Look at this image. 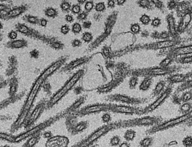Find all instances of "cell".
<instances>
[{"mask_svg": "<svg viewBox=\"0 0 192 147\" xmlns=\"http://www.w3.org/2000/svg\"><path fill=\"white\" fill-rule=\"evenodd\" d=\"M190 91H191V92L192 93V88H191V90H190Z\"/></svg>", "mask_w": 192, "mask_h": 147, "instance_id": "obj_58", "label": "cell"}, {"mask_svg": "<svg viewBox=\"0 0 192 147\" xmlns=\"http://www.w3.org/2000/svg\"><path fill=\"white\" fill-rule=\"evenodd\" d=\"M179 110L183 114L189 113L192 110V104L190 102L184 103L181 105Z\"/></svg>", "mask_w": 192, "mask_h": 147, "instance_id": "obj_15", "label": "cell"}, {"mask_svg": "<svg viewBox=\"0 0 192 147\" xmlns=\"http://www.w3.org/2000/svg\"><path fill=\"white\" fill-rule=\"evenodd\" d=\"M110 115L107 113L103 115L102 117L103 121L106 123L109 122L110 121Z\"/></svg>", "mask_w": 192, "mask_h": 147, "instance_id": "obj_38", "label": "cell"}, {"mask_svg": "<svg viewBox=\"0 0 192 147\" xmlns=\"http://www.w3.org/2000/svg\"><path fill=\"white\" fill-rule=\"evenodd\" d=\"M30 8L29 5L27 4L13 7L10 11L7 12L2 20L8 21L17 18L28 11Z\"/></svg>", "mask_w": 192, "mask_h": 147, "instance_id": "obj_3", "label": "cell"}, {"mask_svg": "<svg viewBox=\"0 0 192 147\" xmlns=\"http://www.w3.org/2000/svg\"><path fill=\"white\" fill-rule=\"evenodd\" d=\"M170 61V60L169 59H166L163 62H162V66H166L168 64H169Z\"/></svg>", "mask_w": 192, "mask_h": 147, "instance_id": "obj_49", "label": "cell"}, {"mask_svg": "<svg viewBox=\"0 0 192 147\" xmlns=\"http://www.w3.org/2000/svg\"><path fill=\"white\" fill-rule=\"evenodd\" d=\"M160 23V20L158 19H155L153 21V24L155 26H157Z\"/></svg>", "mask_w": 192, "mask_h": 147, "instance_id": "obj_51", "label": "cell"}, {"mask_svg": "<svg viewBox=\"0 0 192 147\" xmlns=\"http://www.w3.org/2000/svg\"><path fill=\"white\" fill-rule=\"evenodd\" d=\"M178 142L176 140H172L170 142L168 143L167 144L166 146L165 147H170L171 146H177L178 145Z\"/></svg>", "mask_w": 192, "mask_h": 147, "instance_id": "obj_37", "label": "cell"}, {"mask_svg": "<svg viewBox=\"0 0 192 147\" xmlns=\"http://www.w3.org/2000/svg\"><path fill=\"white\" fill-rule=\"evenodd\" d=\"M125 1L124 0H123V1H118V2L120 4H123L124 2Z\"/></svg>", "mask_w": 192, "mask_h": 147, "instance_id": "obj_57", "label": "cell"}, {"mask_svg": "<svg viewBox=\"0 0 192 147\" xmlns=\"http://www.w3.org/2000/svg\"><path fill=\"white\" fill-rule=\"evenodd\" d=\"M177 55H184L192 53V45L177 49L175 51Z\"/></svg>", "mask_w": 192, "mask_h": 147, "instance_id": "obj_19", "label": "cell"}, {"mask_svg": "<svg viewBox=\"0 0 192 147\" xmlns=\"http://www.w3.org/2000/svg\"><path fill=\"white\" fill-rule=\"evenodd\" d=\"M141 21H142L143 23H148L149 21H150V18H149V17H147V16L144 15L141 18Z\"/></svg>", "mask_w": 192, "mask_h": 147, "instance_id": "obj_41", "label": "cell"}, {"mask_svg": "<svg viewBox=\"0 0 192 147\" xmlns=\"http://www.w3.org/2000/svg\"><path fill=\"white\" fill-rule=\"evenodd\" d=\"M30 57L31 58L34 59H37L39 58V52L36 49H34L31 51L29 52Z\"/></svg>", "mask_w": 192, "mask_h": 147, "instance_id": "obj_29", "label": "cell"}, {"mask_svg": "<svg viewBox=\"0 0 192 147\" xmlns=\"http://www.w3.org/2000/svg\"><path fill=\"white\" fill-rule=\"evenodd\" d=\"M149 81H145L143 82V83L142 84V88H144V89H147L149 86Z\"/></svg>", "mask_w": 192, "mask_h": 147, "instance_id": "obj_45", "label": "cell"}, {"mask_svg": "<svg viewBox=\"0 0 192 147\" xmlns=\"http://www.w3.org/2000/svg\"><path fill=\"white\" fill-rule=\"evenodd\" d=\"M5 46L10 49H18L28 47V41L24 39L11 40L5 44Z\"/></svg>", "mask_w": 192, "mask_h": 147, "instance_id": "obj_5", "label": "cell"}, {"mask_svg": "<svg viewBox=\"0 0 192 147\" xmlns=\"http://www.w3.org/2000/svg\"><path fill=\"white\" fill-rule=\"evenodd\" d=\"M83 74V71L80 70L74 74L69 81L66 83V84L63 86V88L61 89V91L53 96L51 101V104H55L59 101L70 89H71V88L77 83L78 81L80 79Z\"/></svg>", "mask_w": 192, "mask_h": 147, "instance_id": "obj_2", "label": "cell"}, {"mask_svg": "<svg viewBox=\"0 0 192 147\" xmlns=\"http://www.w3.org/2000/svg\"><path fill=\"white\" fill-rule=\"evenodd\" d=\"M169 71L167 69H153L152 71V73L156 75H163L169 73Z\"/></svg>", "mask_w": 192, "mask_h": 147, "instance_id": "obj_27", "label": "cell"}, {"mask_svg": "<svg viewBox=\"0 0 192 147\" xmlns=\"http://www.w3.org/2000/svg\"><path fill=\"white\" fill-rule=\"evenodd\" d=\"M22 20L25 22L31 24L40 26V19L36 16L26 14L22 17Z\"/></svg>", "mask_w": 192, "mask_h": 147, "instance_id": "obj_9", "label": "cell"}, {"mask_svg": "<svg viewBox=\"0 0 192 147\" xmlns=\"http://www.w3.org/2000/svg\"><path fill=\"white\" fill-rule=\"evenodd\" d=\"M108 130H109V128L107 127H105L101 128L99 130L96 131L94 133L92 134L91 136L84 143L83 146H86L94 142L95 140L99 138L103 134L106 133Z\"/></svg>", "mask_w": 192, "mask_h": 147, "instance_id": "obj_6", "label": "cell"}, {"mask_svg": "<svg viewBox=\"0 0 192 147\" xmlns=\"http://www.w3.org/2000/svg\"><path fill=\"white\" fill-rule=\"evenodd\" d=\"M1 137H3V138L7 139L11 141H12L13 140V139L12 137H9L8 136L4 135V134L2 135V134H1Z\"/></svg>", "mask_w": 192, "mask_h": 147, "instance_id": "obj_47", "label": "cell"}, {"mask_svg": "<svg viewBox=\"0 0 192 147\" xmlns=\"http://www.w3.org/2000/svg\"><path fill=\"white\" fill-rule=\"evenodd\" d=\"M109 5L110 6H112L114 4V3L113 1H111L110 2H109Z\"/></svg>", "mask_w": 192, "mask_h": 147, "instance_id": "obj_55", "label": "cell"}, {"mask_svg": "<svg viewBox=\"0 0 192 147\" xmlns=\"http://www.w3.org/2000/svg\"><path fill=\"white\" fill-rule=\"evenodd\" d=\"M191 76L192 77V73L191 74Z\"/></svg>", "mask_w": 192, "mask_h": 147, "instance_id": "obj_59", "label": "cell"}, {"mask_svg": "<svg viewBox=\"0 0 192 147\" xmlns=\"http://www.w3.org/2000/svg\"><path fill=\"white\" fill-rule=\"evenodd\" d=\"M104 8V5L102 3L98 4L96 6L97 10L99 11H102Z\"/></svg>", "mask_w": 192, "mask_h": 147, "instance_id": "obj_40", "label": "cell"}, {"mask_svg": "<svg viewBox=\"0 0 192 147\" xmlns=\"http://www.w3.org/2000/svg\"><path fill=\"white\" fill-rule=\"evenodd\" d=\"M148 1H142L141 2V4L142 5L145 6L147 5Z\"/></svg>", "mask_w": 192, "mask_h": 147, "instance_id": "obj_52", "label": "cell"}, {"mask_svg": "<svg viewBox=\"0 0 192 147\" xmlns=\"http://www.w3.org/2000/svg\"><path fill=\"white\" fill-rule=\"evenodd\" d=\"M136 136V133L132 129L126 131L125 134V138L127 140L131 141L133 140Z\"/></svg>", "mask_w": 192, "mask_h": 147, "instance_id": "obj_24", "label": "cell"}, {"mask_svg": "<svg viewBox=\"0 0 192 147\" xmlns=\"http://www.w3.org/2000/svg\"><path fill=\"white\" fill-rule=\"evenodd\" d=\"M153 140L150 137L144 139L141 142V145L143 147H149L152 145Z\"/></svg>", "mask_w": 192, "mask_h": 147, "instance_id": "obj_26", "label": "cell"}, {"mask_svg": "<svg viewBox=\"0 0 192 147\" xmlns=\"http://www.w3.org/2000/svg\"><path fill=\"white\" fill-rule=\"evenodd\" d=\"M86 17V15L84 13H82L79 14L77 17V19L79 20H82L84 19Z\"/></svg>", "mask_w": 192, "mask_h": 147, "instance_id": "obj_43", "label": "cell"}, {"mask_svg": "<svg viewBox=\"0 0 192 147\" xmlns=\"http://www.w3.org/2000/svg\"><path fill=\"white\" fill-rule=\"evenodd\" d=\"M182 144L185 147H192V137L187 136L184 138L182 141Z\"/></svg>", "mask_w": 192, "mask_h": 147, "instance_id": "obj_23", "label": "cell"}, {"mask_svg": "<svg viewBox=\"0 0 192 147\" xmlns=\"http://www.w3.org/2000/svg\"><path fill=\"white\" fill-rule=\"evenodd\" d=\"M85 61V59L83 58H80V59L71 61L70 62L65 65L62 68L61 72H70L76 67H77L78 66L83 63Z\"/></svg>", "mask_w": 192, "mask_h": 147, "instance_id": "obj_7", "label": "cell"}, {"mask_svg": "<svg viewBox=\"0 0 192 147\" xmlns=\"http://www.w3.org/2000/svg\"><path fill=\"white\" fill-rule=\"evenodd\" d=\"M47 21L44 18L40 19V26L42 27H45L47 24Z\"/></svg>", "mask_w": 192, "mask_h": 147, "instance_id": "obj_39", "label": "cell"}, {"mask_svg": "<svg viewBox=\"0 0 192 147\" xmlns=\"http://www.w3.org/2000/svg\"><path fill=\"white\" fill-rule=\"evenodd\" d=\"M91 26V23L89 21H86L84 22L83 24V26L86 28H89Z\"/></svg>", "mask_w": 192, "mask_h": 147, "instance_id": "obj_46", "label": "cell"}, {"mask_svg": "<svg viewBox=\"0 0 192 147\" xmlns=\"http://www.w3.org/2000/svg\"><path fill=\"white\" fill-rule=\"evenodd\" d=\"M49 46L55 50H62L64 49L65 45L59 39L54 41L49 44Z\"/></svg>", "mask_w": 192, "mask_h": 147, "instance_id": "obj_16", "label": "cell"}, {"mask_svg": "<svg viewBox=\"0 0 192 147\" xmlns=\"http://www.w3.org/2000/svg\"><path fill=\"white\" fill-rule=\"evenodd\" d=\"M104 53L105 54V55H107L109 53V50H108L107 49H104Z\"/></svg>", "mask_w": 192, "mask_h": 147, "instance_id": "obj_53", "label": "cell"}, {"mask_svg": "<svg viewBox=\"0 0 192 147\" xmlns=\"http://www.w3.org/2000/svg\"><path fill=\"white\" fill-rule=\"evenodd\" d=\"M187 126L188 127H192V118L189 120L187 123H186Z\"/></svg>", "mask_w": 192, "mask_h": 147, "instance_id": "obj_50", "label": "cell"}, {"mask_svg": "<svg viewBox=\"0 0 192 147\" xmlns=\"http://www.w3.org/2000/svg\"><path fill=\"white\" fill-rule=\"evenodd\" d=\"M72 7L71 2L67 1H62L60 5L62 11L67 14L71 12Z\"/></svg>", "mask_w": 192, "mask_h": 147, "instance_id": "obj_14", "label": "cell"}, {"mask_svg": "<svg viewBox=\"0 0 192 147\" xmlns=\"http://www.w3.org/2000/svg\"><path fill=\"white\" fill-rule=\"evenodd\" d=\"M44 14L49 18L55 19L59 15L58 9L52 7L46 8L44 10Z\"/></svg>", "mask_w": 192, "mask_h": 147, "instance_id": "obj_11", "label": "cell"}, {"mask_svg": "<svg viewBox=\"0 0 192 147\" xmlns=\"http://www.w3.org/2000/svg\"><path fill=\"white\" fill-rule=\"evenodd\" d=\"M172 92V88L170 87H168L165 89L160 95L154 102L149 107L148 110L151 112L156 110L158 107L161 106L164 103L166 99L170 96Z\"/></svg>", "mask_w": 192, "mask_h": 147, "instance_id": "obj_4", "label": "cell"}, {"mask_svg": "<svg viewBox=\"0 0 192 147\" xmlns=\"http://www.w3.org/2000/svg\"><path fill=\"white\" fill-rule=\"evenodd\" d=\"M82 27L78 23H74L72 26V32L74 34H79L81 31Z\"/></svg>", "mask_w": 192, "mask_h": 147, "instance_id": "obj_28", "label": "cell"}, {"mask_svg": "<svg viewBox=\"0 0 192 147\" xmlns=\"http://www.w3.org/2000/svg\"><path fill=\"white\" fill-rule=\"evenodd\" d=\"M85 1H84V0H83V1H78V2L79 4H83L85 2Z\"/></svg>", "mask_w": 192, "mask_h": 147, "instance_id": "obj_56", "label": "cell"}, {"mask_svg": "<svg viewBox=\"0 0 192 147\" xmlns=\"http://www.w3.org/2000/svg\"><path fill=\"white\" fill-rule=\"evenodd\" d=\"M186 78L187 77L184 75L177 74L170 77L168 80L171 83H176L185 81Z\"/></svg>", "mask_w": 192, "mask_h": 147, "instance_id": "obj_13", "label": "cell"}, {"mask_svg": "<svg viewBox=\"0 0 192 147\" xmlns=\"http://www.w3.org/2000/svg\"><path fill=\"white\" fill-rule=\"evenodd\" d=\"M8 67L7 72H12L17 70V66L18 65V62L17 58L14 55L9 57L8 59Z\"/></svg>", "mask_w": 192, "mask_h": 147, "instance_id": "obj_8", "label": "cell"}, {"mask_svg": "<svg viewBox=\"0 0 192 147\" xmlns=\"http://www.w3.org/2000/svg\"><path fill=\"white\" fill-rule=\"evenodd\" d=\"M182 103L189 102L192 99V93L191 91H185L181 96Z\"/></svg>", "mask_w": 192, "mask_h": 147, "instance_id": "obj_20", "label": "cell"}, {"mask_svg": "<svg viewBox=\"0 0 192 147\" xmlns=\"http://www.w3.org/2000/svg\"><path fill=\"white\" fill-rule=\"evenodd\" d=\"M192 118V110L189 113L183 114L181 116L164 122L152 128V133L167 130L176 126L185 124Z\"/></svg>", "mask_w": 192, "mask_h": 147, "instance_id": "obj_1", "label": "cell"}, {"mask_svg": "<svg viewBox=\"0 0 192 147\" xmlns=\"http://www.w3.org/2000/svg\"><path fill=\"white\" fill-rule=\"evenodd\" d=\"M92 36L89 33H86L83 35V39L86 42H88L91 40Z\"/></svg>", "mask_w": 192, "mask_h": 147, "instance_id": "obj_34", "label": "cell"}, {"mask_svg": "<svg viewBox=\"0 0 192 147\" xmlns=\"http://www.w3.org/2000/svg\"><path fill=\"white\" fill-rule=\"evenodd\" d=\"M71 45L73 47H76L79 46H80L81 42L80 41L78 40V39H74L73 40H72V42H71Z\"/></svg>", "mask_w": 192, "mask_h": 147, "instance_id": "obj_35", "label": "cell"}, {"mask_svg": "<svg viewBox=\"0 0 192 147\" xmlns=\"http://www.w3.org/2000/svg\"><path fill=\"white\" fill-rule=\"evenodd\" d=\"M93 7V4L91 2H89L87 3L85 5V9L87 10H90L92 9Z\"/></svg>", "mask_w": 192, "mask_h": 147, "instance_id": "obj_42", "label": "cell"}, {"mask_svg": "<svg viewBox=\"0 0 192 147\" xmlns=\"http://www.w3.org/2000/svg\"><path fill=\"white\" fill-rule=\"evenodd\" d=\"M165 87L164 82L161 81L159 82L157 85L154 91V94L155 96H160L164 91Z\"/></svg>", "mask_w": 192, "mask_h": 147, "instance_id": "obj_18", "label": "cell"}, {"mask_svg": "<svg viewBox=\"0 0 192 147\" xmlns=\"http://www.w3.org/2000/svg\"><path fill=\"white\" fill-rule=\"evenodd\" d=\"M65 19L66 21L68 22V23H72L74 21L73 17L72 15H69V14H67V15H66L65 17Z\"/></svg>", "mask_w": 192, "mask_h": 147, "instance_id": "obj_36", "label": "cell"}, {"mask_svg": "<svg viewBox=\"0 0 192 147\" xmlns=\"http://www.w3.org/2000/svg\"><path fill=\"white\" fill-rule=\"evenodd\" d=\"M168 23L170 30L171 32L174 33L175 31V23L173 18L171 16H169L168 18Z\"/></svg>", "mask_w": 192, "mask_h": 147, "instance_id": "obj_25", "label": "cell"}, {"mask_svg": "<svg viewBox=\"0 0 192 147\" xmlns=\"http://www.w3.org/2000/svg\"><path fill=\"white\" fill-rule=\"evenodd\" d=\"M116 111L119 112V113H133V109L131 107H123L118 106L116 107L115 109Z\"/></svg>", "mask_w": 192, "mask_h": 147, "instance_id": "obj_22", "label": "cell"}, {"mask_svg": "<svg viewBox=\"0 0 192 147\" xmlns=\"http://www.w3.org/2000/svg\"><path fill=\"white\" fill-rule=\"evenodd\" d=\"M8 37L11 40H14L17 37V34L16 31L14 30H11L8 34Z\"/></svg>", "mask_w": 192, "mask_h": 147, "instance_id": "obj_32", "label": "cell"}, {"mask_svg": "<svg viewBox=\"0 0 192 147\" xmlns=\"http://www.w3.org/2000/svg\"><path fill=\"white\" fill-rule=\"evenodd\" d=\"M174 45V42L172 41H165L158 43L157 46L158 48H163L172 47Z\"/></svg>", "mask_w": 192, "mask_h": 147, "instance_id": "obj_21", "label": "cell"}, {"mask_svg": "<svg viewBox=\"0 0 192 147\" xmlns=\"http://www.w3.org/2000/svg\"><path fill=\"white\" fill-rule=\"evenodd\" d=\"M139 27L137 25H134L132 27V30L133 32H137L139 30Z\"/></svg>", "mask_w": 192, "mask_h": 147, "instance_id": "obj_44", "label": "cell"}, {"mask_svg": "<svg viewBox=\"0 0 192 147\" xmlns=\"http://www.w3.org/2000/svg\"><path fill=\"white\" fill-rule=\"evenodd\" d=\"M136 83V80L134 79H133L131 80V84L132 86H134L135 85Z\"/></svg>", "mask_w": 192, "mask_h": 147, "instance_id": "obj_54", "label": "cell"}, {"mask_svg": "<svg viewBox=\"0 0 192 147\" xmlns=\"http://www.w3.org/2000/svg\"><path fill=\"white\" fill-rule=\"evenodd\" d=\"M120 142V137L117 136H115L112 137L110 140V143L112 146H117L119 144Z\"/></svg>", "mask_w": 192, "mask_h": 147, "instance_id": "obj_31", "label": "cell"}, {"mask_svg": "<svg viewBox=\"0 0 192 147\" xmlns=\"http://www.w3.org/2000/svg\"><path fill=\"white\" fill-rule=\"evenodd\" d=\"M31 27L26 26L24 24L18 23L15 25V29L16 32H18L27 36L31 30Z\"/></svg>", "mask_w": 192, "mask_h": 147, "instance_id": "obj_10", "label": "cell"}, {"mask_svg": "<svg viewBox=\"0 0 192 147\" xmlns=\"http://www.w3.org/2000/svg\"><path fill=\"white\" fill-rule=\"evenodd\" d=\"M191 16L189 14H187L184 16L179 27L180 30L183 31L187 27L189 24L190 22L191 21Z\"/></svg>", "mask_w": 192, "mask_h": 147, "instance_id": "obj_12", "label": "cell"}, {"mask_svg": "<svg viewBox=\"0 0 192 147\" xmlns=\"http://www.w3.org/2000/svg\"><path fill=\"white\" fill-rule=\"evenodd\" d=\"M104 107L102 105L92 106L86 109L85 112L87 113H96L104 110Z\"/></svg>", "mask_w": 192, "mask_h": 147, "instance_id": "obj_17", "label": "cell"}, {"mask_svg": "<svg viewBox=\"0 0 192 147\" xmlns=\"http://www.w3.org/2000/svg\"><path fill=\"white\" fill-rule=\"evenodd\" d=\"M119 147H130V145L127 142H123L120 145Z\"/></svg>", "mask_w": 192, "mask_h": 147, "instance_id": "obj_48", "label": "cell"}, {"mask_svg": "<svg viewBox=\"0 0 192 147\" xmlns=\"http://www.w3.org/2000/svg\"><path fill=\"white\" fill-rule=\"evenodd\" d=\"M80 11V6L78 5H74L71 8V12L75 14H79Z\"/></svg>", "mask_w": 192, "mask_h": 147, "instance_id": "obj_33", "label": "cell"}, {"mask_svg": "<svg viewBox=\"0 0 192 147\" xmlns=\"http://www.w3.org/2000/svg\"><path fill=\"white\" fill-rule=\"evenodd\" d=\"M60 30H61V32L62 34L66 35L69 34L71 29L69 25L65 24L61 26Z\"/></svg>", "mask_w": 192, "mask_h": 147, "instance_id": "obj_30", "label": "cell"}]
</instances>
